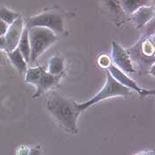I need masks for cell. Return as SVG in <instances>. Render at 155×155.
I'll return each mask as SVG.
<instances>
[{"label": "cell", "instance_id": "cell-20", "mask_svg": "<svg viewBox=\"0 0 155 155\" xmlns=\"http://www.w3.org/2000/svg\"><path fill=\"white\" fill-rule=\"evenodd\" d=\"M7 60H8V58H7L6 52L0 50V66L1 65H5L7 63Z\"/></svg>", "mask_w": 155, "mask_h": 155}, {"label": "cell", "instance_id": "cell-13", "mask_svg": "<svg viewBox=\"0 0 155 155\" xmlns=\"http://www.w3.org/2000/svg\"><path fill=\"white\" fill-rule=\"evenodd\" d=\"M65 59L59 55L53 56L49 60L48 65V73L53 75H62L65 74Z\"/></svg>", "mask_w": 155, "mask_h": 155}, {"label": "cell", "instance_id": "cell-21", "mask_svg": "<svg viewBox=\"0 0 155 155\" xmlns=\"http://www.w3.org/2000/svg\"><path fill=\"white\" fill-rule=\"evenodd\" d=\"M134 155H155L154 151H144V152H139Z\"/></svg>", "mask_w": 155, "mask_h": 155}, {"label": "cell", "instance_id": "cell-18", "mask_svg": "<svg viewBox=\"0 0 155 155\" xmlns=\"http://www.w3.org/2000/svg\"><path fill=\"white\" fill-rule=\"evenodd\" d=\"M27 155H43V152H42L41 147L38 145L36 147H30L29 152Z\"/></svg>", "mask_w": 155, "mask_h": 155}, {"label": "cell", "instance_id": "cell-8", "mask_svg": "<svg viewBox=\"0 0 155 155\" xmlns=\"http://www.w3.org/2000/svg\"><path fill=\"white\" fill-rule=\"evenodd\" d=\"M24 29V22L22 17L20 15L11 25H9L6 33L5 34V52H10L17 48L19 41Z\"/></svg>", "mask_w": 155, "mask_h": 155}, {"label": "cell", "instance_id": "cell-16", "mask_svg": "<svg viewBox=\"0 0 155 155\" xmlns=\"http://www.w3.org/2000/svg\"><path fill=\"white\" fill-rule=\"evenodd\" d=\"M20 15L18 12H13L5 6H0V19L7 25H11Z\"/></svg>", "mask_w": 155, "mask_h": 155}, {"label": "cell", "instance_id": "cell-7", "mask_svg": "<svg viewBox=\"0 0 155 155\" xmlns=\"http://www.w3.org/2000/svg\"><path fill=\"white\" fill-rule=\"evenodd\" d=\"M112 62L115 64L122 72L126 73H134L136 69L133 66L131 57L130 52L125 50L122 46H120L117 42H112Z\"/></svg>", "mask_w": 155, "mask_h": 155}, {"label": "cell", "instance_id": "cell-6", "mask_svg": "<svg viewBox=\"0 0 155 155\" xmlns=\"http://www.w3.org/2000/svg\"><path fill=\"white\" fill-rule=\"evenodd\" d=\"M107 71L121 85H123L124 87H126V88H128L130 90L136 91L139 95L140 98H143V97H145L147 96L154 95L155 94L154 90H146V89L141 88L132 78L128 76L124 72L121 71L117 67H115L114 64H112L108 68Z\"/></svg>", "mask_w": 155, "mask_h": 155}, {"label": "cell", "instance_id": "cell-9", "mask_svg": "<svg viewBox=\"0 0 155 155\" xmlns=\"http://www.w3.org/2000/svg\"><path fill=\"white\" fill-rule=\"evenodd\" d=\"M154 17V9L150 6H142L136 10L131 14L132 21L137 29L143 28Z\"/></svg>", "mask_w": 155, "mask_h": 155}, {"label": "cell", "instance_id": "cell-10", "mask_svg": "<svg viewBox=\"0 0 155 155\" xmlns=\"http://www.w3.org/2000/svg\"><path fill=\"white\" fill-rule=\"evenodd\" d=\"M137 52H139V56H143V62L146 60H150V58L154 59V43L150 37H145L138 42V45L135 46Z\"/></svg>", "mask_w": 155, "mask_h": 155}, {"label": "cell", "instance_id": "cell-14", "mask_svg": "<svg viewBox=\"0 0 155 155\" xmlns=\"http://www.w3.org/2000/svg\"><path fill=\"white\" fill-rule=\"evenodd\" d=\"M17 48L21 51V53L23 56L24 60H26V62L29 63V60H30V46H29V42H28V28H25L23 29V32L21 34Z\"/></svg>", "mask_w": 155, "mask_h": 155}, {"label": "cell", "instance_id": "cell-11", "mask_svg": "<svg viewBox=\"0 0 155 155\" xmlns=\"http://www.w3.org/2000/svg\"><path fill=\"white\" fill-rule=\"evenodd\" d=\"M6 54H7L8 60H10V62L15 67V68L19 71L20 74L26 73L28 69V63L24 60L23 56L21 55L18 48L14 49L10 52H7Z\"/></svg>", "mask_w": 155, "mask_h": 155}, {"label": "cell", "instance_id": "cell-22", "mask_svg": "<svg viewBox=\"0 0 155 155\" xmlns=\"http://www.w3.org/2000/svg\"><path fill=\"white\" fill-rule=\"evenodd\" d=\"M149 71H150V73H152V74H153V75L154 76V64H153V65H152L151 69H150Z\"/></svg>", "mask_w": 155, "mask_h": 155}, {"label": "cell", "instance_id": "cell-5", "mask_svg": "<svg viewBox=\"0 0 155 155\" xmlns=\"http://www.w3.org/2000/svg\"><path fill=\"white\" fill-rule=\"evenodd\" d=\"M31 27H43L51 30L57 36L64 32V15L56 9H50L28 19L27 28Z\"/></svg>", "mask_w": 155, "mask_h": 155}, {"label": "cell", "instance_id": "cell-15", "mask_svg": "<svg viewBox=\"0 0 155 155\" xmlns=\"http://www.w3.org/2000/svg\"><path fill=\"white\" fill-rule=\"evenodd\" d=\"M105 5V7L107 8V11L112 15H115V17H122L124 12L122 11L119 0H101Z\"/></svg>", "mask_w": 155, "mask_h": 155}, {"label": "cell", "instance_id": "cell-3", "mask_svg": "<svg viewBox=\"0 0 155 155\" xmlns=\"http://www.w3.org/2000/svg\"><path fill=\"white\" fill-rule=\"evenodd\" d=\"M62 77V75L51 74L50 73L45 71L43 67L37 66L36 68H30L27 69L25 74V81L28 84L36 86V93L32 97L33 98H36L46 92L48 90H50L53 86L57 85Z\"/></svg>", "mask_w": 155, "mask_h": 155}, {"label": "cell", "instance_id": "cell-4", "mask_svg": "<svg viewBox=\"0 0 155 155\" xmlns=\"http://www.w3.org/2000/svg\"><path fill=\"white\" fill-rule=\"evenodd\" d=\"M130 95V90L118 83L110 74V73L107 71V81L103 88L93 97H91L88 101L78 104V107L82 111H84L85 109L91 107L92 105H95L97 103L103 101L109 97H127Z\"/></svg>", "mask_w": 155, "mask_h": 155}, {"label": "cell", "instance_id": "cell-19", "mask_svg": "<svg viewBox=\"0 0 155 155\" xmlns=\"http://www.w3.org/2000/svg\"><path fill=\"white\" fill-rule=\"evenodd\" d=\"M8 27H9V25H7L5 21H3L0 19V36H5V34L6 33V31L8 29Z\"/></svg>", "mask_w": 155, "mask_h": 155}, {"label": "cell", "instance_id": "cell-2", "mask_svg": "<svg viewBox=\"0 0 155 155\" xmlns=\"http://www.w3.org/2000/svg\"><path fill=\"white\" fill-rule=\"evenodd\" d=\"M28 42L30 46V60L36 61L48 48L51 47L58 39V36L51 30L43 27H31L28 28Z\"/></svg>", "mask_w": 155, "mask_h": 155}, {"label": "cell", "instance_id": "cell-1", "mask_svg": "<svg viewBox=\"0 0 155 155\" xmlns=\"http://www.w3.org/2000/svg\"><path fill=\"white\" fill-rule=\"evenodd\" d=\"M48 112L57 120L60 128L71 134H77V120L83 112L78 103L73 99L53 91L46 101Z\"/></svg>", "mask_w": 155, "mask_h": 155}, {"label": "cell", "instance_id": "cell-12", "mask_svg": "<svg viewBox=\"0 0 155 155\" xmlns=\"http://www.w3.org/2000/svg\"><path fill=\"white\" fill-rule=\"evenodd\" d=\"M119 1L120 7L124 14L131 15L138 8L149 5L152 0H119Z\"/></svg>", "mask_w": 155, "mask_h": 155}, {"label": "cell", "instance_id": "cell-17", "mask_svg": "<svg viewBox=\"0 0 155 155\" xmlns=\"http://www.w3.org/2000/svg\"><path fill=\"white\" fill-rule=\"evenodd\" d=\"M97 65L103 69H108V68L112 65V60L107 54H102L97 58Z\"/></svg>", "mask_w": 155, "mask_h": 155}]
</instances>
